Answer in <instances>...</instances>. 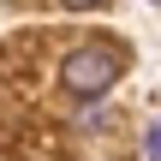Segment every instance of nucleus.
Masks as SVG:
<instances>
[{"label":"nucleus","mask_w":161,"mask_h":161,"mask_svg":"<svg viewBox=\"0 0 161 161\" xmlns=\"http://www.w3.org/2000/svg\"><path fill=\"white\" fill-rule=\"evenodd\" d=\"M119 72H125V48L108 42V36H84L60 60V90L78 96V102H96V96H108L119 84Z\"/></svg>","instance_id":"nucleus-1"},{"label":"nucleus","mask_w":161,"mask_h":161,"mask_svg":"<svg viewBox=\"0 0 161 161\" xmlns=\"http://www.w3.org/2000/svg\"><path fill=\"white\" fill-rule=\"evenodd\" d=\"M143 161H161V125L149 131V143H143Z\"/></svg>","instance_id":"nucleus-2"},{"label":"nucleus","mask_w":161,"mask_h":161,"mask_svg":"<svg viewBox=\"0 0 161 161\" xmlns=\"http://www.w3.org/2000/svg\"><path fill=\"white\" fill-rule=\"evenodd\" d=\"M60 6H102V0H60Z\"/></svg>","instance_id":"nucleus-3"}]
</instances>
